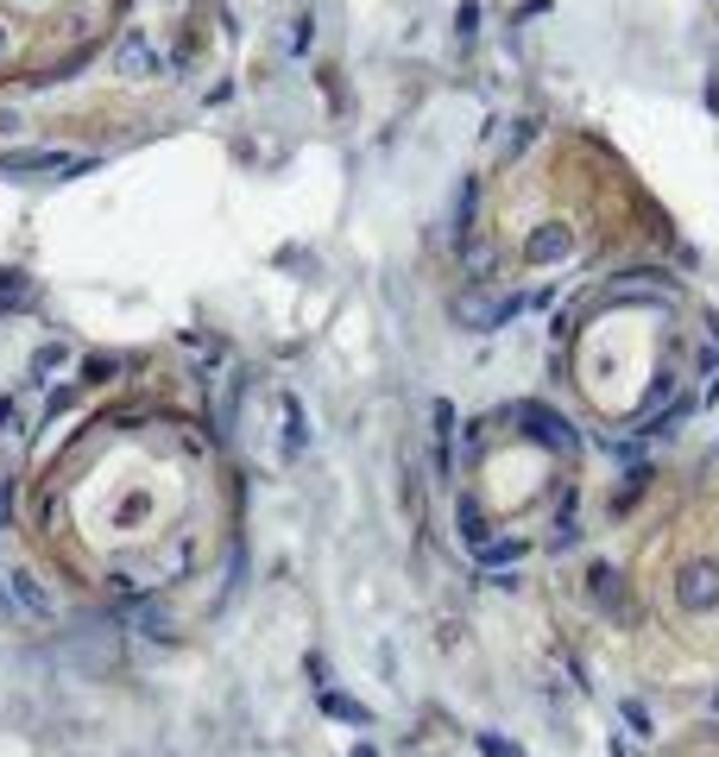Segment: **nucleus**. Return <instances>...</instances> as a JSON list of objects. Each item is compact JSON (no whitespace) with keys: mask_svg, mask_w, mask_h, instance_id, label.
<instances>
[{"mask_svg":"<svg viewBox=\"0 0 719 757\" xmlns=\"http://www.w3.org/2000/svg\"><path fill=\"white\" fill-rule=\"evenodd\" d=\"M158 0H0V96H39L89 77Z\"/></svg>","mask_w":719,"mask_h":757,"instance_id":"f03ea898","label":"nucleus"},{"mask_svg":"<svg viewBox=\"0 0 719 757\" xmlns=\"http://www.w3.org/2000/svg\"><path fill=\"white\" fill-rule=\"evenodd\" d=\"M233 480L209 424L152 386H101L39 442L20 537L77 600L164 606L228 549Z\"/></svg>","mask_w":719,"mask_h":757,"instance_id":"f257e3e1","label":"nucleus"}]
</instances>
